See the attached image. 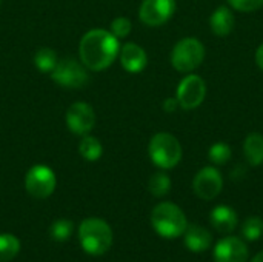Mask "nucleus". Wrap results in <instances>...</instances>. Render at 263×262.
Here are the masks:
<instances>
[{
	"label": "nucleus",
	"instance_id": "f257e3e1",
	"mask_svg": "<svg viewBox=\"0 0 263 262\" xmlns=\"http://www.w3.org/2000/svg\"><path fill=\"white\" fill-rule=\"evenodd\" d=\"M120 51L119 39L108 29L88 31L79 45L80 62L91 71H102L112 65Z\"/></svg>",
	"mask_w": 263,
	"mask_h": 262
},
{
	"label": "nucleus",
	"instance_id": "f03ea898",
	"mask_svg": "<svg viewBox=\"0 0 263 262\" xmlns=\"http://www.w3.org/2000/svg\"><path fill=\"white\" fill-rule=\"evenodd\" d=\"M79 241L88 255L102 256L112 246V230L103 219L88 218L79 227Z\"/></svg>",
	"mask_w": 263,
	"mask_h": 262
},
{
	"label": "nucleus",
	"instance_id": "7ed1b4c3",
	"mask_svg": "<svg viewBox=\"0 0 263 262\" xmlns=\"http://www.w3.org/2000/svg\"><path fill=\"white\" fill-rule=\"evenodd\" d=\"M151 225L162 238L174 239L185 233L188 221L179 205L173 202H160L151 213Z\"/></svg>",
	"mask_w": 263,
	"mask_h": 262
},
{
	"label": "nucleus",
	"instance_id": "20e7f679",
	"mask_svg": "<svg viewBox=\"0 0 263 262\" xmlns=\"http://www.w3.org/2000/svg\"><path fill=\"white\" fill-rule=\"evenodd\" d=\"M148 153L154 165L163 170L174 168L182 159V145L170 133H157L151 137Z\"/></svg>",
	"mask_w": 263,
	"mask_h": 262
},
{
	"label": "nucleus",
	"instance_id": "39448f33",
	"mask_svg": "<svg viewBox=\"0 0 263 262\" xmlns=\"http://www.w3.org/2000/svg\"><path fill=\"white\" fill-rule=\"evenodd\" d=\"M205 46L196 37H185L176 43L171 53V63L179 73H191L202 65Z\"/></svg>",
	"mask_w": 263,
	"mask_h": 262
},
{
	"label": "nucleus",
	"instance_id": "423d86ee",
	"mask_svg": "<svg viewBox=\"0 0 263 262\" xmlns=\"http://www.w3.org/2000/svg\"><path fill=\"white\" fill-rule=\"evenodd\" d=\"M52 80L65 88L69 90H79L86 85L88 82V73L86 66L72 59V57H63L57 62L55 68L51 73Z\"/></svg>",
	"mask_w": 263,
	"mask_h": 262
},
{
	"label": "nucleus",
	"instance_id": "0eeeda50",
	"mask_svg": "<svg viewBox=\"0 0 263 262\" xmlns=\"http://www.w3.org/2000/svg\"><path fill=\"white\" fill-rule=\"evenodd\" d=\"M55 174L46 165H34L25 176V188L35 199L49 198L55 190Z\"/></svg>",
	"mask_w": 263,
	"mask_h": 262
},
{
	"label": "nucleus",
	"instance_id": "6e6552de",
	"mask_svg": "<svg viewBox=\"0 0 263 262\" xmlns=\"http://www.w3.org/2000/svg\"><path fill=\"white\" fill-rule=\"evenodd\" d=\"M206 96V83L200 76L190 74L182 79L177 86L176 99L183 110L197 108Z\"/></svg>",
	"mask_w": 263,
	"mask_h": 262
},
{
	"label": "nucleus",
	"instance_id": "1a4fd4ad",
	"mask_svg": "<svg viewBox=\"0 0 263 262\" xmlns=\"http://www.w3.org/2000/svg\"><path fill=\"white\" fill-rule=\"evenodd\" d=\"M66 125L77 136L89 134L96 125V113L86 102H76L66 111Z\"/></svg>",
	"mask_w": 263,
	"mask_h": 262
},
{
	"label": "nucleus",
	"instance_id": "9d476101",
	"mask_svg": "<svg viewBox=\"0 0 263 262\" xmlns=\"http://www.w3.org/2000/svg\"><path fill=\"white\" fill-rule=\"evenodd\" d=\"M222 187H223L222 174L214 167L202 168L194 176V181H193L194 193L203 201H213L214 198H217L222 191Z\"/></svg>",
	"mask_w": 263,
	"mask_h": 262
},
{
	"label": "nucleus",
	"instance_id": "9b49d317",
	"mask_svg": "<svg viewBox=\"0 0 263 262\" xmlns=\"http://www.w3.org/2000/svg\"><path fill=\"white\" fill-rule=\"evenodd\" d=\"M176 11V0H143L139 17L148 26H160L166 23Z\"/></svg>",
	"mask_w": 263,
	"mask_h": 262
},
{
	"label": "nucleus",
	"instance_id": "f8f14e48",
	"mask_svg": "<svg viewBox=\"0 0 263 262\" xmlns=\"http://www.w3.org/2000/svg\"><path fill=\"white\" fill-rule=\"evenodd\" d=\"M213 259L214 262H247L248 247L237 236L223 238L216 244Z\"/></svg>",
	"mask_w": 263,
	"mask_h": 262
},
{
	"label": "nucleus",
	"instance_id": "ddd939ff",
	"mask_svg": "<svg viewBox=\"0 0 263 262\" xmlns=\"http://www.w3.org/2000/svg\"><path fill=\"white\" fill-rule=\"evenodd\" d=\"M120 63L128 73H140L148 63V56L137 43H125L119 51Z\"/></svg>",
	"mask_w": 263,
	"mask_h": 262
},
{
	"label": "nucleus",
	"instance_id": "4468645a",
	"mask_svg": "<svg viewBox=\"0 0 263 262\" xmlns=\"http://www.w3.org/2000/svg\"><path fill=\"white\" fill-rule=\"evenodd\" d=\"M183 235H185V246H186V249L194 252V253L205 252V250H208L211 247L213 236L202 225H197V224L188 225Z\"/></svg>",
	"mask_w": 263,
	"mask_h": 262
},
{
	"label": "nucleus",
	"instance_id": "2eb2a0df",
	"mask_svg": "<svg viewBox=\"0 0 263 262\" xmlns=\"http://www.w3.org/2000/svg\"><path fill=\"white\" fill-rule=\"evenodd\" d=\"M210 219H211V225L219 233H231L237 229L239 224L237 213L228 205H219L213 208Z\"/></svg>",
	"mask_w": 263,
	"mask_h": 262
},
{
	"label": "nucleus",
	"instance_id": "dca6fc26",
	"mask_svg": "<svg viewBox=\"0 0 263 262\" xmlns=\"http://www.w3.org/2000/svg\"><path fill=\"white\" fill-rule=\"evenodd\" d=\"M234 25H236V19L228 6H219L210 19L211 31L219 37L228 36L234 29Z\"/></svg>",
	"mask_w": 263,
	"mask_h": 262
},
{
	"label": "nucleus",
	"instance_id": "f3484780",
	"mask_svg": "<svg viewBox=\"0 0 263 262\" xmlns=\"http://www.w3.org/2000/svg\"><path fill=\"white\" fill-rule=\"evenodd\" d=\"M243 153L250 165L257 167L263 164V134L250 133L243 144Z\"/></svg>",
	"mask_w": 263,
	"mask_h": 262
},
{
	"label": "nucleus",
	"instance_id": "a211bd4d",
	"mask_svg": "<svg viewBox=\"0 0 263 262\" xmlns=\"http://www.w3.org/2000/svg\"><path fill=\"white\" fill-rule=\"evenodd\" d=\"M79 151H80V156L85 159V161H89V162H96L102 158V153H103V147L100 144V141L91 134H85L82 136V141L79 144Z\"/></svg>",
	"mask_w": 263,
	"mask_h": 262
},
{
	"label": "nucleus",
	"instance_id": "6ab92c4d",
	"mask_svg": "<svg viewBox=\"0 0 263 262\" xmlns=\"http://www.w3.org/2000/svg\"><path fill=\"white\" fill-rule=\"evenodd\" d=\"M59 62L57 53L52 48H40L35 54H34V65L39 71L42 73H52V69L55 68Z\"/></svg>",
	"mask_w": 263,
	"mask_h": 262
},
{
	"label": "nucleus",
	"instance_id": "aec40b11",
	"mask_svg": "<svg viewBox=\"0 0 263 262\" xmlns=\"http://www.w3.org/2000/svg\"><path fill=\"white\" fill-rule=\"evenodd\" d=\"M20 252V241L9 235H0V262L12 261Z\"/></svg>",
	"mask_w": 263,
	"mask_h": 262
},
{
	"label": "nucleus",
	"instance_id": "412c9836",
	"mask_svg": "<svg viewBox=\"0 0 263 262\" xmlns=\"http://www.w3.org/2000/svg\"><path fill=\"white\" fill-rule=\"evenodd\" d=\"M148 190L156 198H163L171 190V179L165 173H154L148 181Z\"/></svg>",
	"mask_w": 263,
	"mask_h": 262
},
{
	"label": "nucleus",
	"instance_id": "4be33fe9",
	"mask_svg": "<svg viewBox=\"0 0 263 262\" xmlns=\"http://www.w3.org/2000/svg\"><path fill=\"white\" fill-rule=\"evenodd\" d=\"M263 233V221L259 216H250L242 225V235L247 241H257Z\"/></svg>",
	"mask_w": 263,
	"mask_h": 262
},
{
	"label": "nucleus",
	"instance_id": "5701e85b",
	"mask_svg": "<svg viewBox=\"0 0 263 262\" xmlns=\"http://www.w3.org/2000/svg\"><path fill=\"white\" fill-rule=\"evenodd\" d=\"M208 158L216 165H225L231 159V147L223 142H217L210 148Z\"/></svg>",
	"mask_w": 263,
	"mask_h": 262
},
{
	"label": "nucleus",
	"instance_id": "b1692460",
	"mask_svg": "<svg viewBox=\"0 0 263 262\" xmlns=\"http://www.w3.org/2000/svg\"><path fill=\"white\" fill-rule=\"evenodd\" d=\"M49 233H51V236H52L55 241L63 242V241H66V239L71 236V233H72V222L68 221V219H59V221H55V222L51 225Z\"/></svg>",
	"mask_w": 263,
	"mask_h": 262
},
{
	"label": "nucleus",
	"instance_id": "393cba45",
	"mask_svg": "<svg viewBox=\"0 0 263 262\" xmlns=\"http://www.w3.org/2000/svg\"><path fill=\"white\" fill-rule=\"evenodd\" d=\"M133 29V23L129 19L126 17H116L112 22H111V32L117 37V39H125Z\"/></svg>",
	"mask_w": 263,
	"mask_h": 262
},
{
	"label": "nucleus",
	"instance_id": "a878e982",
	"mask_svg": "<svg viewBox=\"0 0 263 262\" xmlns=\"http://www.w3.org/2000/svg\"><path fill=\"white\" fill-rule=\"evenodd\" d=\"M231 8L242 11V12H251L263 6V0H228Z\"/></svg>",
	"mask_w": 263,
	"mask_h": 262
},
{
	"label": "nucleus",
	"instance_id": "bb28decb",
	"mask_svg": "<svg viewBox=\"0 0 263 262\" xmlns=\"http://www.w3.org/2000/svg\"><path fill=\"white\" fill-rule=\"evenodd\" d=\"M179 107V102H177V99H166L165 100V103H163V110L166 111V113H173V111H176V108Z\"/></svg>",
	"mask_w": 263,
	"mask_h": 262
},
{
	"label": "nucleus",
	"instance_id": "cd10ccee",
	"mask_svg": "<svg viewBox=\"0 0 263 262\" xmlns=\"http://www.w3.org/2000/svg\"><path fill=\"white\" fill-rule=\"evenodd\" d=\"M256 62H257L259 68L263 71V43L257 48V51H256Z\"/></svg>",
	"mask_w": 263,
	"mask_h": 262
},
{
	"label": "nucleus",
	"instance_id": "c85d7f7f",
	"mask_svg": "<svg viewBox=\"0 0 263 262\" xmlns=\"http://www.w3.org/2000/svg\"><path fill=\"white\" fill-rule=\"evenodd\" d=\"M251 262H263V252H260V253H257L254 258H253V261Z\"/></svg>",
	"mask_w": 263,
	"mask_h": 262
},
{
	"label": "nucleus",
	"instance_id": "c756f323",
	"mask_svg": "<svg viewBox=\"0 0 263 262\" xmlns=\"http://www.w3.org/2000/svg\"><path fill=\"white\" fill-rule=\"evenodd\" d=\"M0 3H2V0H0Z\"/></svg>",
	"mask_w": 263,
	"mask_h": 262
}]
</instances>
